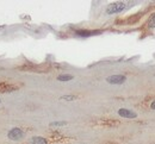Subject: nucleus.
<instances>
[{
  "label": "nucleus",
  "mask_w": 155,
  "mask_h": 144,
  "mask_svg": "<svg viewBox=\"0 0 155 144\" xmlns=\"http://www.w3.org/2000/svg\"><path fill=\"white\" fill-rule=\"evenodd\" d=\"M118 114H119L120 117H123V118H136V117H137V114H136L135 112H133V111H130V110H127V108H120V110H118Z\"/></svg>",
  "instance_id": "obj_4"
},
{
  "label": "nucleus",
  "mask_w": 155,
  "mask_h": 144,
  "mask_svg": "<svg viewBox=\"0 0 155 144\" xmlns=\"http://www.w3.org/2000/svg\"><path fill=\"white\" fill-rule=\"evenodd\" d=\"M127 80V78L124 75H111L106 79V81L109 83H112V85H120Z\"/></svg>",
  "instance_id": "obj_3"
},
{
  "label": "nucleus",
  "mask_w": 155,
  "mask_h": 144,
  "mask_svg": "<svg viewBox=\"0 0 155 144\" xmlns=\"http://www.w3.org/2000/svg\"><path fill=\"white\" fill-rule=\"evenodd\" d=\"M30 144H47V139L43 137L36 136V137H32L30 139Z\"/></svg>",
  "instance_id": "obj_7"
},
{
  "label": "nucleus",
  "mask_w": 155,
  "mask_h": 144,
  "mask_svg": "<svg viewBox=\"0 0 155 144\" xmlns=\"http://www.w3.org/2000/svg\"><path fill=\"white\" fill-rule=\"evenodd\" d=\"M62 125H66V122H55L50 124V126H62Z\"/></svg>",
  "instance_id": "obj_10"
},
{
  "label": "nucleus",
  "mask_w": 155,
  "mask_h": 144,
  "mask_svg": "<svg viewBox=\"0 0 155 144\" xmlns=\"http://www.w3.org/2000/svg\"><path fill=\"white\" fill-rule=\"evenodd\" d=\"M7 136H8V138L12 139V141H19V139H21V138L24 137V132L20 130L19 127H13V129H11V130L8 131Z\"/></svg>",
  "instance_id": "obj_2"
},
{
  "label": "nucleus",
  "mask_w": 155,
  "mask_h": 144,
  "mask_svg": "<svg viewBox=\"0 0 155 144\" xmlns=\"http://www.w3.org/2000/svg\"><path fill=\"white\" fill-rule=\"evenodd\" d=\"M62 99H64V100H74L75 99V97H69V95H66V97H62Z\"/></svg>",
  "instance_id": "obj_11"
},
{
  "label": "nucleus",
  "mask_w": 155,
  "mask_h": 144,
  "mask_svg": "<svg viewBox=\"0 0 155 144\" xmlns=\"http://www.w3.org/2000/svg\"><path fill=\"white\" fill-rule=\"evenodd\" d=\"M73 79V76L72 75H60L58 78V81H69V80H72Z\"/></svg>",
  "instance_id": "obj_8"
},
{
  "label": "nucleus",
  "mask_w": 155,
  "mask_h": 144,
  "mask_svg": "<svg viewBox=\"0 0 155 144\" xmlns=\"http://www.w3.org/2000/svg\"><path fill=\"white\" fill-rule=\"evenodd\" d=\"M127 8V4L122 2V1H117V2H112L106 7V13L107 14H115V13H119L122 11H124Z\"/></svg>",
  "instance_id": "obj_1"
},
{
  "label": "nucleus",
  "mask_w": 155,
  "mask_h": 144,
  "mask_svg": "<svg viewBox=\"0 0 155 144\" xmlns=\"http://www.w3.org/2000/svg\"><path fill=\"white\" fill-rule=\"evenodd\" d=\"M150 107H152L153 110H155V100H154V101H153L152 104H150Z\"/></svg>",
  "instance_id": "obj_12"
},
{
  "label": "nucleus",
  "mask_w": 155,
  "mask_h": 144,
  "mask_svg": "<svg viewBox=\"0 0 155 144\" xmlns=\"http://www.w3.org/2000/svg\"><path fill=\"white\" fill-rule=\"evenodd\" d=\"M148 26L149 27H155V13H153L149 19H148Z\"/></svg>",
  "instance_id": "obj_9"
},
{
  "label": "nucleus",
  "mask_w": 155,
  "mask_h": 144,
  "mask_svg": "<svg viewBox=\"0 0 155 144\" xmlns=\"http://www.w3.org/2000/svg\"><path fill=\"white\" fill-rule=\"evenodd\" d=\"M99 31H90V30H78L77 35L81 36V37H90V36H94L98 35Z\"/></svg>",
  "instance_id": "obj_5"
},
{
  "label": "nucleus",
  "mask_w": 155,
  "mask_h": 144,
  "mask_svg": "<svg viewBox=\"0 0 155 144\" xmlns=\"http://www.w3.org/2000/svg\"><path fill=\"white\" fill-rule=\"evenodd\" d=\"M15 89H17L15 86L8 85V83H0V92L2 93H7V92H13Z\"/></svg>",
  "instance_id": "obj_6"
}]
</instances>
